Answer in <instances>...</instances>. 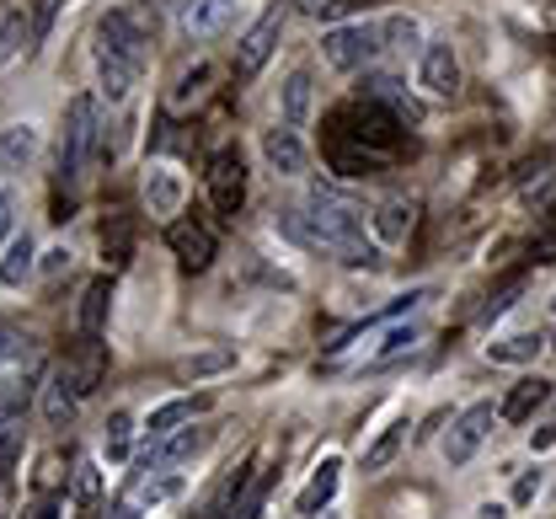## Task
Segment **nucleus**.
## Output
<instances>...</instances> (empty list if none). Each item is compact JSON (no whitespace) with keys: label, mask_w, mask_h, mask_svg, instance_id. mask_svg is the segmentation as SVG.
Here are the masks:
<instances>
[{"label":"nucleus","mask_w":556,"mask_h":519,"mask_svg":"<svg viewBox=\"0 0 556 519\" xmlns=\"http://www.w3.org/2000/svg\"><path fill=\"white\" fill-rule=\"evenodd\" d=\"M193 413H199V402L193 396H177V402H161L150 418H144V434H150V445L155 440H166V434H177L182 423H193Z\"/></svg>","instance_id":"obj_26"},{"label":"nucleus","mask_w":556,"mask_h":519,"mask_svg":"<svg viewBox=\"0 0 556 519\" xmlns=\"http://www.w3.org/2000/svg\"><path fill=\"white\" fill-rule=\"evenodd\" d=\"M204 188L219 220H236L241 215V204H247V161H241V150H214L208 155Z\"/></svg>","instance_id":"obj_5"},{"label":"nucleus","mask_w":556,"mask_h":519,"mask_svg":"<svg viewBox=\"0 0 556 519\" xmlns=\"http://www.w3.org/2000/svg\"><path fill=\"white\" fill-rule=\"evenodd\" d=\"M530 450H535V455H552L556 450V423H541V429L530 434Z\"/></svg>","instance_id":"obj_46"},{"label":"nucleus","mask_w":556,"mask_h":519,"mask_svg":"<svg viewBox=\"0 0 556 519\" xmlns=\"http://www.w3.org/2000/svg\"><path fill=\"white\" fill-rule=\"evenodd\" d=\"M358 5H364V0H300V11H305V16H316V22H332V27H338V22H348Z\"/></svg>","instance_id":"obj_38"},{"label":"nucleus","mask_w":556,"mask_h":519,"mask_svg":"<svg viewBox=\"0 0 556 519\" xmlns=\"http://www.w3.org/2000/svg\"><path fill=\"white\" fill-rule=\"evenodd\" d=\"M102 257H108V268H129V257H135V225H129V215H113L102 225Z\"/></svg>","instance_id":"obj_28"},{"label":"nucleus","mask_w":556,"mask_h":519,"mask_svg":"<svg viewBox=\"0 0 556 519\" xmlns=\"http://www.w3.org/2000/svg\"><path fill=\"white\" fill-rule=\"evenodd\" d=\"M417 343H422V327H417V321H407V327H386V338H380V349H375L369 365H391V359L413 354Z\"/></svg>","instance_id":"obj_32"},{"label":"nucleus","mask_w":556,"mask_h":519,"mask_svg":"<svg viewBox=\"0 0 556 519\" xmlns=\"http://www.w3.org/2000/svg\"><path fill=\"white\" fill-rule=\"evenodd\" d=\"M182 177L172 166H150L144 172V199H150V215H177L182 210Z\"/></svg>","instance_id":"obj_21"},{"label":"nucleus","mask_w":556,"mask_h":519,"mask_svg":"<svg viewBox=\"0 0 556 519\" xmlns=\"http://www.w3.org/2000/svg\"><path fill=\"white\" fill-rule=\"evenodd\" d=\"M54 11H60V0H38V5H33V33H38V38H49V27H54Z\"/></svg>","instance_id":"obj_45"},{"label":"nucleus","mask_w":556,"mask_h":519,"mask_svg":"<svg viewBox=\"0 0 556 519\" xmlns=\"http://www.w3.org/2000/svg\"><path fill=\"white\" fill-rule=\"evenodd\" d=\"M33 38H38V33H33V16H27V11H11V16L0 22V71H5L22 49H33Z\"/></svg>","instance_id":"obj_29"},{"label":"nucleus","mask_w":556,"mask_h":519,"mask_svg":"<svg viewBox=\"0 0 556 519\" xmlns=\"http://www.w3.org/2000/svg\"><path fill=\"white\" fill-rule=\"evenodd\" d=\"M380 33H386V49H428L422 43V22L417 16H391V22H380Z\"/></svg>","instance_id":"obj_33"},{"label":"nucleus","mask_w":556,"mask_h":519,"mask_svg":"<svg viewBox=\"0 0 556 519\" xmlns=\"http://www.w3.org/2000/svg\"><path fill=\"white\" fill-rule=\"evenodd\" d=\"M11 230H16V199H11V188H0V252H5Z\"/></svg>","instance_id":"obj_42"},{"label":"nucleus","mask_w":556,"mask_h":519,"mask_svg":"<svg viewBox=\"0 0 556 519\" xmlns=\"http://www.w3.org/2000/svg\"><path fill=\"white\" fill-rule=\"evenodd\" d=\"M70 498H75L80 509H97V498H102V471H97L91 460L75 466V477H70Z\"/></svg>","instance_id":"obj_34"},{"label":"nucleus","mask_w":556,"mask_h":519,"mask_svg":"<svg viewBox=\"0 0 556 519\" xmlns=\"http://www.w3.org/2000/svg\"><path fill=\"white\" fill-rule=\"evenodd\" d=\"M305 215L316 220L321 246H327L338 263L358 268V263H375V257H380V252H375V241L364 236V210H358L348 193L327 188V182H316V188L305 193Z\"/></svg>","instance_id":"obj_2"},{"label":"nucleus","mask_w":556,"mask_h":519,"mask_svg":"<svg viewBox=\"0 0 556 519\" xmlns=\"http://www.w3.org/2000/svg\"><path fill=\"white\" fill-rule=\"evenodd\" d=\"M519 290H525V279H514V284H503V290H497V295H492V300H486V305H482V321H497V316H503V311H508V305L519 300Z\"/></svg>","instance_id":"obj_41"},{"label":"nucleus","mask_w":556,"mask_h":519,"mask_svg":"<svg viewBox=\"0 0 556 519\" xmlns=\"http://www.w3.org/2000/svg\"><path fill=\"white\" fill-rule=\"evenodd\" d=\"M177 493V477H161V482H144L139 488V504H161V498H172Z\"/></svg>","instance_id":"obj_43"},{"label":"nucleus","mask_w":556,"mask_h":519,"mask_svg":"<svg viewBox=\"0 0 556 519\" xmlns=\"http://www.w3.org/2000/svg\"><path fill=\"white\" fill-rule=\"evenodd\" d=\"M204 86H208V65H193V71H188V75H182V80H177V91H172V102H177V107H188L193 97H204Z\"/></svg>","instance_id":"obj_40"},{"label":"nucleus","mask_w":556,"mask_h":519,"mask_svg":"<svg viewBox=\"0 0 556 519\" xmlns=\"http://www.w3.org/2000/svg\"><path fill=\"white\" fill-rule=\"evenodd\" d=\"M22 359H33V338L16 321H0V365H22Z\"/></svg>","instance_id":"obj_37"},{"label":"nucleus","mask_w":556,"mask_h":519,"mask_svg":"<svg viewBox=\"0 0 556 519\" xmlns=\"http://www.w3.org/2000/svg\"><path fill=\"white\" fill-rule=\"evenodd\" d=\"M417 86H422L428 97H439V102H450V97L460 91V60H455L450 38H433V43L422 49V60H417Z\"/></svg>","instance_id":"obj_10"},{"label":"nucleus","mask_w":556,"mask_h":519,"mask_svg":"<svg viewBox=\"0 0 556 519\" xmlns=\"http://www.w3.org/2000/svg\"><path fill=\"white\" fill-rule=\"evenodd\" d=\"M546 349H556V327H552V338H546Z\"/></svg>","instance_id":"obj_51"},{"label":"nucleus","mask_w":556,"mask_h":519,"mask_svg":"<svg viewBox=\"0 0 556 519\" xmlns=\"http://www.w3.org/2000/svg\"><path fill=\"white\" fill-rule=\"evenodd\" d=\"M274 225L294 241V246H305V252H327V246H321V230H316V220H311L305 210H278Z\"/></svg>","instance_id":"obj_31"},{"label":"nucleus","mask_w":556,"mask_h":519,"mask_svg":"<svg viewBox=\"0 0 556 519\" xmlns=\"http://www.w3.org/2000/svg\"><path fill=\"white\" fill-rule=\"evenodd\" d=\"M407 450V418H396L391 429H380L375 434V445L364 450V477H380V471H391V460Z\"/></svg>","instance_id":"obj_25"},{"label":"nucleus","mask_w":556,"mask_h":519,"mask_svg":"<svg viewBox=\"0 0 556 519\" xmlns=\"http://www.w3.org/2000/svg\"><path fill=\"white\" fill-rule=\"evenodd\" d=\"M43 375H49L43 365H33V370H22V365H5V370H0V429L27 418V402L43 391V385H38Z\"/></svg>","instance_id":"obj_12"},{"label":"nucleus","mask_w":556,"mask_h":519,"mask_svg":"<svg viewBox=\"0 0 556 519\" xmlns=\"http://www.w3.org/2000/svg\"><path fill=\"white\" fill-rule=\"evenodd\" d=\"M166 246L177 252V263H182L188 274H204L208 263H214V252H219L214 230H208L204 220H193V215H182V220L166 225Z\"/></svg>","instance_id":"obj_9"},{"label":"nucleus","mask_w":556,"mask_h":519,"mask_svg":"<svg viewBox=\"0 0 556 519\" xmlns=\"http://www.w3.org/2000/svg\"><path fill=\"white\" fill-rule=\"evenodd\" d=\"M60 370H65V380L75 385V396L86 402V396L102 385V375H108V343H102V338H80L75 354L60 359Z\"/></svg>","instance_id":"obj_11"},{"label":"nucleus","mask_w":556,"mask_h":519,"mask_svg":"<svg viewBox=\"0 0 556 519\" xmlns=\"http://www.w3.org/2000/svg\"><path fill=\"white\" fill-rule=\"evenodd\" d=\"M380 49H386V33L375 22H338V27L321 33V60H327V71L338 75L369 71L380 60Z\"/></svg>","instance_id":"obj_4"},{"label":"nucleus","mask_w":556,"mask_h":519,"mask_svg":"<svg viewBox=\"0 0 556 519\" xmlns=\"http://www.w3.org/2000/svg\"><path fill=\"white\" fill-rule=\"evenodd\" d=\"M541 482H546V471H541V466H535V471H525V477H519V488H514V504H530V498L541 493Z\"/></svg>","instance_id":"obj_44"},{"label":"nucleus","mask_w":556,"mask_h":519,"mask_svg":"<svg viewBox=\"0 0 556 519\" xmlns=\"http://www.w3.org/2000/svg\"><path fill=\"white\" fill-rule=\"evenodd\" d=\"M263 161L274 166L278 177H300L311 166V150L294 135V124H274V129H263Z\"/></svg>","instance_id":"obj_15"},{"label":"nucleus","mask_w":556,"mask_h":519,"mask_svg":"<svg viewBox=\"0 0 556 519\" xmlns=\"http://www.w3.org/2000/svg\"><path fill=\"white\" fill-rule=\"evenodd\" d=\"M263 504H268V477H257V482H252V493H247V498H241L225 519H263Z\"/></svg>","instance_id":"obj_39"},{"label":"nucleus","mask_w":556,"mask_h":519,"mask_svg":"<svg viewBox=\"0 0 556 519\" xmlns=\"http://www.w3.org/2000/svg\"><path fill=\"white\" fill-rule=\"evenodd\" d=\"M552 49H556V43H552Z\"/></svg>","instance_id":"obj_53"},{"label":"nucleus","mask_w":556,"mask_h":519,"mask_svg":"<svg viewBox=\"0 0 556 519\" xmlns=\"http://www.w3.org/2000/svg\"><path fill=\"white\" fill-rule=\"evenodd\" d=\"M503 418H497V407L492 402H471L455 423H450V434H444V460L450 466H466V460H477V450L492 440V429H497Z\"/></svg>","instance_id":"obj_7"},{"label":"nucleus","mask_w":556,"mask_h":519,"mask_svg":"<svg viewBox=\"0 0 556 519\" xmlns=\"http://www.w3.org/2000/svg\"><path fill=\"white\" fill-rule=\"evenodd\" d=\"M552 316H556V295H552Z\"/></svg>","instance_id":"obj_52"},{"label":"nucleus","mask_w":556,"mask_h":519,"mask_svg":"<svg viewBox=\"0 0 556 519\" xmlns=\"http://www.w3.org/2000/svg\"><path fill=\"white\" fill-rule=\"evenodd\" d=\"M230 16H236V0H182L177 27H182L193 43H208V38H219V33L230 27Z\"/></svg>","instance_id":"obj_14"},{"label":"nucleus","mask_w":556,"mask_h":519,"mask_svg":"<svg viewBox=\"0 0 556 519\" xmlns=\"http://www.w3.org/2000/svg\"><path fill=\"white\" fill-rule=\"evenodd\" d=\"M113 519H139V515L129 509V504H124V509H113Z\"/></svg>","instance_id":"obj_50"},{"label":"nucleus","mask_w":556,"mask_h":519,"mask_svg":"<svg viewBox=\"0 0 556 519\" xmlns=\"http://www.w3.org/2000/svg\"><path fill=\"white\" fill-rule=\"evenodd\" d=\"M413 220H417V210L407 199H386V204L369 215V230H375L380 246H402V241L413 236Z\"/></svg>","instance_id":"obj_20"},{"label":"nucleus","mask_w":556,"mask_h":519,"mask_svg":"<svg viewBox=\"0 0 556 519\" xmlns=\"http://www.w3.org/2000/svg\"><path fill=\"white\" fill-rule=\"evenodd\" d=\"M97 150H102V107L91 91H80V97H70L65 129H60V177L80 182L86 166L97 161Z\"/></svg>","instance_id":"obj_3"},{"label":"nucleus","mask_w":556,"mask_h":519,"mask_svg":"<svg viewBox=\"0 0 556 519\" xmlns=\"http://www.w3.org/2000/svg\"><path fill=\"white\" fill-rule=\"evenodd\" d=\"M321 150H327V166L338 172V177H369V172H380L391 155H380V150H369L353 129H348L343 113H332L327 118V140H321Z\"/></svg>","instance_id":"obj_6"},{"label":"nucleus","mask_w":556,"mask_h":519,"mask_svg":"<svg viewBox=\"0 0 556 519\" xmlns=\"http://www.w3.org/2000/svg\"><path fill=\"white\" fill-rule=\"evenodd\" d=\"M230 365H236V354H230V349H204V354H193L177 375H182V380H208V375L230 370Z\"/></svg>","instance_id":"obj_35"},{"label":"nucleus","mask_w":556,"mask_h":519,"mask_svg":"<svg viewBox=\"0 0 556 519\" xmlns=\"http://www.w3.org/2000/svg\"><path fill=\"white\" fill-rule=\"evenodd\" d=\"M33 155H38V129H33V124L0 129V172H27Z\"/></svg>","instance_id":"obj_23"},{"label":"nucleus","mask_w":556,"mask_h":519,"mask_svg":"<svg viewBox=\"0 0 556 519\" xmlns=\"http://www.w3.org/2000/svg\"><path fill=\"white\" fill-rule=\"evenodd\" d=\"M27 519H60V504H38V509H27Z\"/></svg>","instance_id":"obj_49"},{"label":"nucleus","mask_w":556,"mask_h":519,"mask_svg":"<svg viewBox=\"0 0 556 519\" xmlns=\"http://www.w3.org/2000/svg\"><path fill=\"white\" fill-rule=\"evenodd\" d=\"M252 482H257V455H247L241 466H230L214 488H208V498H204V509H199V519H225L247 493H252Z\"/></svg>","instance_id":"obj_13"},{"label":"nucleus","mask_w":556,"mask_h":519,"mask_svg":"<svg viewBox=\"0 0 556 519\" xmlns=\"http://www.w3.org/2000/svg\"><path fill=\"white\" fill-rule=\"evenodd\" d=\"M552 396H556L552 380H541V375H525V380H519V385H514V391L497 402V418H503V423H530V418H535V407H546Z\"/></svg>","instance_id":"obj_16"},{"label":"nucleus","mask_w":556,"mask_h":519,"mask_svg":"<svg viewBox=\"0 0 556 519\" xmlns=\"http://www.w3.org/2000/svg\"><path fill=\"white\" fill-rule=\"evenodd\" d=\"M283 16H289V11L274 0V5H268V11H263V16L247 27V33H241V43H236V75H241V80L263 75V65L274 60L278 33H283Z\"/></svg>","instance_id":"obj_8"},{"label":"nucleus","mask_w":556,"mask_h":519,"mask_svg":"<svg viewBox=\"0 0 556 519\" xmlns=\"http://www.w3.org/2000/svg\"><path fill=\"white\" fill-rule=\"evenodd\" d=\"M108 305H113V279H91L86 295H80V311H75L80 338H102V327H108Z\"/></svg>","instance_id":"obj_22"},{"label":"nucleus","mask_w":556,"mask_h":519,"mask_svg":"<svg viewBox=\"0 0 556 519\" xmlns=\"http://www.w3.org/2000/svg\"><path fill=\"white\" fill-rule=\"evenodd\" d=\"M358 91H364V97H375L380 107H391V113H396L407 129H417V124H422V107H417V97L407 91V86H402V80H396V75H364V86H358Z\"/></svg>","instance_id":"obj_17"},{"label":"nucleus","mask_w":556,"mask_h":519,"mask_svg":"<svg viewBox=\"0 0 556 519\" xmlns=\"http://www.w3.org/2000/svg\"><path fill=\"white\" fill-rule=\"evenodd\" d=\"M338 482H343V460H338V455H327V460L316 466V477L305 482V493H300V504H294V509H300L305 519H321L327 509H332V498H338Z\"/></svg>","instance_id":"obj_18"},{"label":"nucleus","mask_w":556,"mask_h":519,"mask_svg":"<svg viewBox=\"0 0 556 519\" xmlns=\"http://www.w3.org/2000/svg\"><path fill=\"white\" fill-rule=\"evenodd\" d=\"M27 274H33V236L22 230V236H11L5 252H0V284H22Z\"/></svg>","instance_id":"obj_30"},{"label":"nucleus","mask_w":556,"mask_h":519,"mask_svg":"<svg viewBox=\"0 0 556 519\" xmlns=\"http://www.w3.org/2000/svg\"><path fill=\"white\" fill-rule=\"evenodd\" d=\"M477 519H508V504H482V509H477Z\"/></svg>","instance_id":"obj_48"},{"label":"nucleus","mask_w":556,"mask_h":519,"mask_svg":"<svg viewBox=\"0 0 556 519\" xmlns=\"http://www.w3.org/2000/svg\"><path fill=\"white\" fill-rule=\"evenodd\" d=\"M91 60H97V86L108 102H129V91L144 75L150 60V27H144V11L135 5H118L108 16H97V33H91Z\"/></svg>","instance_id":"obj_1"},{"label":"nucleus","mask_w":556,"mask_h":519,"mask_svg":"<svg viewBox=\"0 0 556 519\" xmlns=\"http://www.w3.org/2000/svg\"><path fill=\"white\" fill-rule=\"evenodd\" d=\"M129 450H135V418L113 413L108 418V460H129Z\"/></svg>","instance_id":"obj_36"},{"label":"nucleus","mask_w":556,"mask_h":519,"mask_svg":"<svg viewBox=\"0 0 556 519\" xmlns=\"http://www.w3.org/2000/svg\"><path fill=\"white\" fill-rule=\"evenodd\" d=\"M278 113H283V124H311V71L300 65V71H289V80L278 86Z\"/></svg>","instance_id":"obj_24"},{"label":"nucleus","mask_w":556,"mask_h":519,"mask_svg":"<svg viewBox=\"0 0 556 519\" xmlns=\"http://www.w3.org/2000/svg\"><path fill=\"white\" fill-rule=\"evenodd\" d=\"M38 396H43V423H49V429H70V418L80 413V396H75V385L65 380L60 365L43 375V391H38Z\"/></svg>","instance_id":"obj_19"},{"label":"nucleus","mask_w":556,"mask_h":519,"mask_svg":"<svg viewBox=\"0 0 556 519\" xmlns=\"http://www.w3.org/2000/svg\"><path fill=\"white\" fill-rule=\"evenodd\" d=\"M541 349H546L541 332H514V338H503V343H486V359H492V365H535Z\"/></svg>","instance_id":"obj_27"},{"label":"nucleus","mask_w":556,"mask_h":519,"mask_svg":"<svg viewBox=\"0 0 556 519\" xmlns=\"http://www.w3.org/2000/svg\"><path fill=\"white\" fill-rule=\"evenodd\" d=\"M60 268H70V252H65V246L43 252V274H60Z\"/></svg>","instance_id":"obj_47"}]
</instances>
